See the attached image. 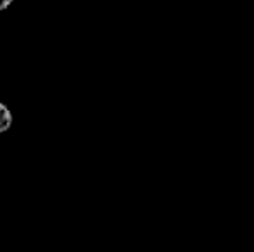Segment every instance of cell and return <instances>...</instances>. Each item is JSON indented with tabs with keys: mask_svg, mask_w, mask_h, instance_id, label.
Returning a JSON list of instances; mask_svg holds the SVG:
<instances>
[{
	"mask_svg": "<svg viewBox=\"0 0 254 252\" xmlns=\"http://www.w3.org/2000/svg\"><path fill=\"white\" fill-rule=\"evenodd\" d=\"M10 125H12V114H10L9 109L0 102V133L9 130Z\"/></svg>",
	"mask_w": 254,
	"mask_h": 252,
	"instance_id": "6da1fadb",
	"label": "cell"
},
{
	"mask_svg": "<svg viewBox=\"0 0 254 252\" xmlns=\"http://www.w3.org/2000/svg\"><path fill=\"white\" fill-rule=\"evenodd\" d=\"M12 2H14V0H0V10L7 9V7H9Z\"/></svg>",
	"mask_w": 254,
	"mask_h": 252,
	"instance_id": "7a4b0ae2",
	"label": "cell"
}]
</instances>
